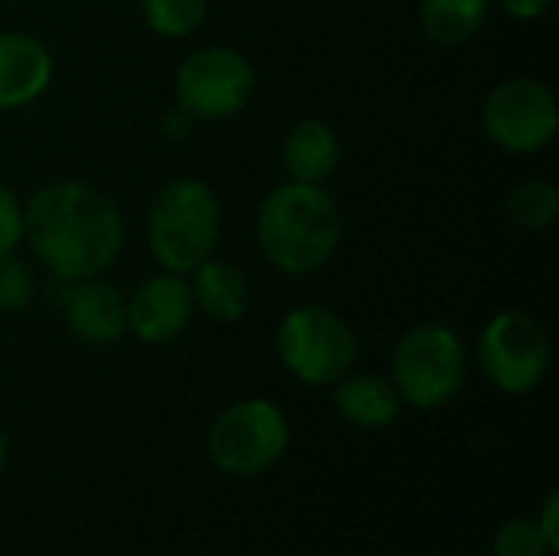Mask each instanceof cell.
<instances>
[{"mask_svg":"<svg viewBox=\"0 0 559 556\" xmlns=\"http://www.w3.org/2000/svg\"><path fill=\"white\" fill-rule=\"evenodd\" d=\"M540 534H544V544L550 554H559V495L550 492L544 498V508H540V521H537Z\"/></svg>","mask_w":559,"mask_h":556,"instance_id":"cell-22","label":"cell"},{"mask_svg":"<svg viewBox=\"0 0 559 556\" xmlns=\"http://www.w3.org/2000/svg\"><path fill=\"white\" fill-rule=\"evenodd\" d=\"M554 0H501V7L514 16V20H537L550 10Z\"/></svg>","mask_w":559,"mask_h":556,"instance_id":"cell-23","label":"cell"},{"mask_svg":"<svg viewBox=\"0 0 559 556\" xmlns=\"http://www.w3.org/2000/svg\"><path fill=\"white\" fill-rule=\"evenodd\" d=\"M62 318H66V328L82 344L108 347L128 334V298L121 295V288H115L111 282H102L98 275L82 279L69 288L62 301Z\"/></svg>","mask_w":559,"mask_h":556,"instance_id":"cell-11","label":"cell"},{"mask_svg":"<svg viewBox=\"0 0 559 556\" xmlns=\"http://www.w3.org/2000/svg\"><path fill=\"white\" fill-rule=\"evenodd\" d=\"M344 236V216L324 184L285 180L272 187L255 213L262 256L285 275L321 272Z\"/></svg>","mask_w":559,"mask_h":556,"instance_id":"cell-2","label":"cell"},{"mask_svg":"<svg viewBox=\"0 0 559 556\" xmlns=\"http://www.w3.org/2000/svg\"><path fill=\"white\" fill-rule=\"evenodd\" d=\"M144 23L167 39H183L203 26L210 0H138Z\"/></svg>","mask_w":559,"mask_h":556,"instance_id":"cell-18","label":"cell"},{"mask_svg":"<svg viewBox=\"0 0 559 556\" xmlns=\"http://www.w3.org/2000/svg\"><path fill=\"white\" fill-rule=\"evenodd\" d=\"M432 556H455V554H432Z\"/></svg>","mask_w":559,"mask_h":556,"instance_id":"cell-25","label":"cell"},{"mask_svg":"<svg viewBox=\"0 0 559 556\" xmlns=\"http://www.w3.org/2000/svg\"><path fill=\"white\" fill-rule=\"evenodd\" d=\"M36 298V275L16 252L0 256V311H26Z\"/></svg>","mask_w":559,"mask_h":556,"instance_id":"cell-19","label":"cell"},{"mask_svg":"<svg viewBox=\"0 0 559 556\" xmlns=\"http://www.w3.org/2000/svg\"><path fill=\"white\" fill-rule=\"evenodd\" d=\"M485 134L511 154H534L544 151L559 128V105L550 85L514 75L498 82L485 105H481Z\"/></svg>","mask_w":559,"mask_h":556,"instance_id":"cell-9","label":"cell"},{"mask_svg":"<svg viewBox=\"0 0 559 556\" xmlns=\"http://www.w3.org/2000/svg\"><path fill=\"white\" fill-rule=\"evenodd\" d=\"M255 92V69L236 46H203L177 66L174 98L190 118L223 121L239 115Z\"/></svg>","mask_w":559,"mask_h":556,"instance_id":"cell-7","label":"cell"},{"mask_svg":"<svg viewBox=\"0 0 559 556\" xmlns=\"http://www.w3.org/2000/svg\"><path fill=\"white\" fill-rule=\"evenodd\" d=\"M488 20V0H419L423 33L439 46H462Z\"/></svg>","mask_w":559,"mask_h":556,"instance_id":"cell-16","label":"cell"},{"mask_svg":"<svg viewBox=\"0 0 559 556\" xmlns=\"http://www.w3.org/2000/svg\"><path fill=\"white\" fill-rule=\"evenodd\" d=\"M7 456H10V442H7V436H3V429H0V475H3V469H7Z\"/></svg>","mask_w":559,"mask_h":556,"instance_id":"cell-24","label":"cell"},{"mask_svg":"<svg viewBox=\"0 0 559 556\" xmlns=\"http://www.w3.org/2000/svg\"><path fill=\"white\" fill-rule=\"evenodd\" d=\"M20 242H23V203L0 180V256L16 252Z\"/></svg>","mask_w":559,"mask_h":556,"instance_id":"cell-21","label":"cell"},{"mask_svg":"<svg viewBox=\"0 0 559 556\" xmlns=\"http://www.w3.org/2000/svg\"><path fill=\"white\" fill-rule=\"evenodd\" d=\"M219 239V200L210 184L177 177L147 210V249L164 272L190 275L206 262Z\"/></svg>","mask_w":559,"mask_h":556,"instance_id":"cell-3","label":"cell"},{"mask_svg":"<svg viewBox=\"0 0 559 556\" xmlns=\"http://www.w3.org/2000/svg\"><path fill=\"white\" fill-rule=\"evenodd\" d=\"M275 347L285 370L308 387L337 383L357 360L350 324L324 305H298L285 311L275 331Z\"/></svg>","mask_w":559,"mask_h":556,"instance_id":"cell-5","label":"cell"},{"mask_svg":"<svg viewBox=\"0 0 559 556\" xmlns=\"http://www.w3.org/2000/svg\"><path fill=\"white\" fill-rule=\"evenodd\" d=\"M52 52L29 33L0 29V111L33 105L52 82Z\"/></svg>","mask_w":559,"mask_h":556,"instance_id":"cell-12","label":"cell"},{"mask_svg":"<svg viewBox=\"0 0 559 556\" xmlns=\"http://www.w3.org/2000/svg\"><path fill=\"white\" fill-rule=\"evenodd\" d=\"M478 357L495 390L524 397L537 390L550 370L547 328L531 311H498L478 338Z\"/></svg>","mask_w":559,"mask_h":556,"instance_id":"cell-8","label":"cell"},{"mask_svg":"<svg viewBox=\"0 0 559 556\" xmlns=\"http://www.w3.org/2000/svg\"><path fill=\"white\" fill-rule=\"evenodd\" d=\"M508 216L524 229H547L559 216V190L544 177H527L508 193Z\"/></svg>","mask_w":559,"mask_h":556,"instance_id":"cell-17","label":"cell"},{"mask_svg":"<svg viewBox=\"0 0 559 556\" xmlns=\"http://www.w3.org/2000/svg\"><path fill=\"white\" fill-rule=\"evenodd\" d=\"M468 360L462 338L445 324H419L406 331L390 360V383L400 400L416 410H439L452 403L465 383Z\"/></svg>","mask_w":559,"mask_h":556,"instance_id":"cell-4","label":"cell"},{"mask_svg":"<svg viewBox=\"0 0 559 556\" xmlns=\"http://www.w3.org/2000/svg\"><path fill=\"white\" fill-rule=\"evenodd\" d=\"M288 449V419L285 413L262 400H239L216 413L206 433V452L219 472L229 475H259L269 472Z\"/></svg>","mask_w":559,"mask_h":556,"instance_id":"cell-6","label":"cell"},{"mask_svg":"<svg viewBox=\"0 0 559 556\" xmlns=\"http://www.w3.org/2000/svg\"><path fill=\"white\" fill-rule=\"evenodd\" d=\"M282 164L288 170V180L301 184H324L337 164H341V138L331 125L318 118L298 121L285 144H282Z\"/></svg>","mask_w":559,"mask_h":556,"instance_id":"cell-14","label":"cell"},{"mask_svg":"<svg viewBox=\"0 0 559 556\" xmlns=\"http://www.w3.org/2000/svg\"><path fill=\"white\" fill-rule=\"evenodd\" d=\"M23 239L52 279L102 275L124 246L118 203L85 180L43 184L23 203Z\"/></svg>","mask_w":559,"mask_h":556,"instance_id":"cell-1","label":"cell"},{"mask_svg":"<svg viewBox=\"0 0 559 556\" xmlns=\"http://www.w3.org/2000/svg\"><path fill=\"white\" fill-rule=\"evenodd\" d=\"M190 279L177 272H160L134 288L128 298V331L144 344H167L187 331L193 318Z\"/></svg>","mask_w":559,"mask_h":556,"instance_id":"cell-10","label":"cell"},{"mask_svg":"<svg viewBox=\"0 0 559 556\" xmlns=\"http://www.w3.org/2000/svg\"><path fill=\"white\" fill-rule=\"evenodd\" d=\"M334 406L347 423H354L360 429H386L396 423L403 400L386 377H377V374H354L350 377L347 374L337 380Z\"/></svg>","mask_w":559,"mask_h":556,"instance_id":"cell-15","label":"cell"},{"mask_svg":"<svg viewBox=\"0 0 559 556\" xmlns=\"http://www.w3.org/2000/svg\"><path fill=\"white\" fill-rule=\"evenodd\" d=\"M550 554L537 521H508L495 534V556H544Z\"/></svg>","mask_w":559,"mask_h":556,"instance_id":"cell-20","label":"cell"},{"mask_svg":"<svg viewBox=\"0 0 559 556\" xmlns=\"http://www.w3.org/2000/svg\"><path fill=\"white\" fill-rule=\"evenodd\" d=\"M190 292H193V305L216 324H233L249 311L252 292H249V279L242 269H236L233 262L223 259H206L200 262L193 272Z\"/></svg>","mask_w":559,"mask_h":556,"instance_id":"cell-13","label":"cell"}]
</instances>
